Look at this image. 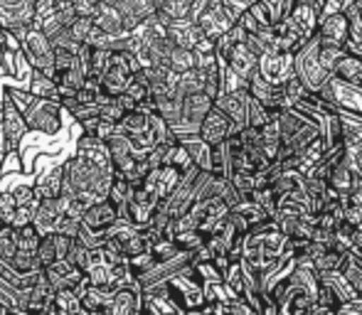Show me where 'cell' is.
<instances>
[{
  "instance_id": "obj_1",
  "label": "cell",
  "mask_w": 362,
  "mask_h": 315,
  "mask_svg": "<svg viewBox=\"0 0 362 315\" xmlns=\"http://www.w3.org/2000/svg\"><path fill=\"white\" fill-rule=\"evenodd\" d=\"M345 54H348V47L318 32L296 52V77L303 81L310 94H318L330 77H335Z\"/></svg>"
},
{
  "instance_id": "obj_2",
  "label": "cell",
  "mask_w": 362,
  "mask_h": 315,
  "mask_svg": "<svg viewBox=\"0 0 362 315\" xmlns=\"http://www.w3.org/2000/svg\"><path fill=\"white\" fill-rule=\"evenodd\" d=\"M291 237L284 234V230L276 225V220L264 222L262 227L252 230L242 242V261L252 266L259 276L272 271L284 256H288Z\"/></svg>"
},
{
  "instance_id": "obj_3",
  "label": "cell",
  "mask_w": 362,
  "mask_h": 315,
  "mask_svg": "<svg viewBox=\"0 0 362 315\" xmlns=\"http://www.w3.org/2000/svg\"><path fill=\"white\" fill-rule=\"evenodd\" d=\"M279 131H281V148H279L276 160H288V158H300L305 148L320 138V129L310 119H305L298 109L279 111Z\"/></svg>"
},
{
  "instance_id": "obj_4",
  "label": "cell",
  "mask_w": 362,
  "mask_h": 315,
  "mask_svg": "<svg viewBox=\"0 0 362 315\" xmlns=\"http://www.w3.org/2000/svg\"><path fill=\"white\" fill-rule=\"evenodd\" d=\"M205 286H207V278L202 276L200 266H190L165 283V298L182 315L200 313L207 306Z\"/></svg>"
},
{
  "instance_id": "obj_5",
  "label": "cell",
  "mask_w": 362,
  "mask_h": 315,
  "mask_svg": "<svg viewBox=\"0 0 362 315\" xmlns=\"http://www.w3.org/2000/svg\"><path fill=\"white\" fill-rule=\"evenodd\" d=\"M190 20L215 42L237 25V18L229 13L224 0H195Z\"/></svg>"
},
{
  "instance_id": "obj_6",
  "label": "cell",
  "mask_w": 362,
  "mask_h": 315,
  "mask_svg": "<svg viewBox=\"0 0 362 315\" xmlns=\"http://www.w3.org/2000/svg\"><path fill=\"white\" fill-rule=\"evenodd\" d=\"M318 96L340 116L362 119V89L340 77H330L328 84L318 91Z\"/></svg>"
},
{
  "instance_id": "obj_7",
  "label": "cell",
  "mask_w": 362,
  "mask_h": 315,
  "mask_svg": "<svg viewBox=\"0 0 362 315\" xmlns=\"http://www.w3.org/2000/svg\"><path fill=\"white\" fill-rule=\"evenodd\" d=\"M20 52H23V57L28 59L30 69L47 74V77L54 81V57H57V49H54L52 40H49L37 25H33L30 32L25 35Z\"/></svg>"
},
{
  "instance_id": "obj_8",
  "label": "cell",
  "mask_w": 362,
  "mask_h": 315,
  "mask_svg": "<svg viewBox=\"0 0 362 315\" xmlns=\"http://www.w3.org/2000/svg\"><path fill=\"white\" fill-rule=\"evenodd\" d=\"M25 121H28L30 133L37 136H47V138H54V136L62 131V116L64 109L59 101H49V99H35L28 109L23 111Z\"/></svg>"
},
{
  "instance_id": "obj_9",
  "label": "cell",
  "mask_w": 362,
  "mask_h": 315,
  "mask_svg": "<svg viewBox=\"0 0 362 315\" xmlns=\"http://www.w3.org/2000/svg\"><path fill=\"white\" fill-rule=\"evenodd\" d=\"M215 109V99L200 91V94H190L182 99V114H180V124L173 129V133L177 138H185V136H197L200 133L202 121L207 119V114Z\"/></svg>"
},
{
  "instance_id": "obj_10",
  "label": "cell",
  "mask_w": 362,
  "mask_h": 315,
  "mask_svg": "<svg viewBox=\"0 0 362 315\" xmlns=\"http://www.w3.org/2000/svg\"><path fill=\"white\" fill-rule=\"evenodd\" d=\"M0 131H3L5 153L20 150V143L28 138V133H30L28 121H25L23 109H18L13 101H3V121H0Z\"/></svg>"
},
{
  "instance_id": "obj_11",
  "label": "cell",
  "mask_w": 362,
  "mask_h": 315,
  "mask_svg": "<svg viewBox=\"0 0 362 315\" xmlns=\"http://www.w3.org/2000/svg\"><path fill=\"white\" fill-rule=\"evenodd\" d=\"M259 72H262L264 79L272 81V84L284 86L296 74V54L281 52V49H269V52L262 54Z\"/></svg>"
},
{
  "instance_id": "obj_12",
  "label": "cell",
  "mask_w": 362,
  "mask_h": 315,
  "mask_svg": "<svg viewBox=\"0 0 362 315\" xmlns=\"http://www.w3.org/2000/svg\"><path fill=\"white\" fill-rule=\"evenodd\" d=\"M224 62H227V67L232 69V72L237 74L244 84H249V81L259 74V62H262V54H259L257 49L247 42V37H244L239 44H234L232 52L227 54V59H224Z\"/></svg>"
},
{
  "instance_id": "obj_13",
  "label": "cell",
  "mask_w": 362,
  "mask_h": 315,
  "mask_svg": "<svg viewBox=\"0 0 362 315\" xmlns=\"http://www.w3.org/2000/svg\"><path fill=\"white\" fill-rule=\"evenodd\" d=\"M45 276L52 283L54 291H76L81 293L86 286H89V278H86L84 271H79L76 266L62 258V261L52 263L49 268H45Z\"/></svg>"
},
{
  "instance_id": "obj_14",
  "label": "cell",
  "mask_w": 362,
  "mask_h": 315,
  "mask_svg": "<svg viewBox=\"0 0 362 315\" xmlns=\"http://www.w3.org/2000/svg\"><path fill=\"white\" fill-rule=\"evenodd\" d=\"M217 109H222L224 114L232 119L234 129L242 133L244 129H249V106H252V94L249 89H237V91H227L215 101Z\"/></svg>"
},
{
  "instance_id": "obj_15",
  "label": "cell",
  "mask_w": 362,
  "mask_h": 315,
  "mask_svg": "<svg viewBox=\"0 0 362 315\" xmlns=\"http://www.w3.org/2000/svg\"><path fill=\"white\" fill-rule=\"evenodd\" d=\"M239 131L234 129V124H232V119H229L227 114H224L222 109H212L210 114H207V119L202 121V126H200V138L205 141L207 145H222V143H227L232 136H237Z\"/></svg>"
},
{
  "instance_id": "obj_16",
  "label": "cell",
  "mask_w": 362,
  "mask_h": 315,
  "mask_svg": "<svg viewBox=\"0 0 362 315\" xmlns=\"http://www.w3.org/2000/svg\"><path fill=\"white\" fill-rule=\"evenodd\" d=\"M119 222H121V210L114 205V202L96 200L94 205L89 207V212L84 215L81 225H84L89 232H94V234H109Z\"/></svg>"
},
{
  "instance_id": "obj_17",
  "label": "cell",
  "mask_w": 362,
  "mask_h": 315,
  "mask_svg": "<svg viewBox=\"0 0 362 315\" xmlns=\"http://www.w3.org/2000/svg\"><path fill=\"white\" fill-rule=\"evenodd\" d=\"M69 197H52V200H40L37 210H35L33 225L37 227L42 234H54L59 230V222L67 217Z\"/></svg>"
},
{
  "instance_id": "obj_18",
  "label": "cell",
  "mask_w": 362,
  "mask_h": 315,
  "mask_svg": "<svg viewBox=\"0 0 362 315\" xmlns=\"http://www.w3.org/2000/svg\"><path fill=\"white\" fill-rule=\"evenodd\" d=\"M247 89H249V94H252L254 99H257L259 104L264 106V109H269V111H284V109H288L286 89H284L281 84H272L269 79H264L262 72H259L257 77L249 81Z\"/></svg>"
},
{
  "instance_id": "obj_19",
  "label": "cell",
  "mask_w": 362,
  "mask_h": 315,
  "mask_svg": "<svg viewBox=\"0 0 362 315\" xmlns=\"http://www.w3.org/2000/svg\"><path fill=\"white\" fill-rule=\"evenodd\" d=\"M121 18H124L126 32L134 35L139 28H144L148 20L158 13L156 0H121L119 3Z\"/></svg>"
},
{
  "instance_id": "obj_20",
  "label": "cell",
  "mask_w": 362,
  "mask_h": 315,
  "mask_svg": "<svg viewBox=\"0 0 362 315\" xmlns=\"http://www.w3.org/2000/svg\"><path fill=\"white\" fill-rule=\"evenodd\" d=\"M69 246H72V239L57 234V232H54V234H42V242H40V249H37L40 266L49 268L52 263H57V261H62V258H67Z\"/></svg>"
},
{
  "instance_id": "obj_21",
  "label": "cell",
  "mask_w": 362,
  "mask_h": 315,
  "mask_svg": "<svg viewBox=\"0 0 362 315\" xmlns=\"http://www.w3.org/2000/svg\"><path fill=\"white\" fill-rule=\"evenodd\" d=\"M94 25L104 35H111V37H126V35H129L126 32L119 5L99 3V8H96V13H94Z\"/></svg>"
},
{
  "instance_id": "obj_22",
  "label": "cell",
  "mask_w": 362,
  "mask_h": 315,
  "mask_svg": "<svg viewBox=\"0 0 362 315\" xmlns=\"http://www.w3.org/2000/svg\"><path fill=\"white\" fill-rule=\"evenodd\" d=\"M64 190V167L52 165L42 172L40 177H35V192L40 200H52V197H62Z\"/></svg>"
},
{
  "instance_id": "obj_23",
  "label": "cell",
  "mask_w": 362,
  "mask_h": 315,
  "mask_svg": "<svg viewBox=\"0 0 362 315\" xmlns=\"http://www.w3.org/2000/svg\"><path fill=\"white\" fill-rule=\"evenodd\" d=\"M168 37H170L173 44H177V47L195 49L207 35L202 32L192 20H180V23H173L170 28H168Z\"/></svg>"
},
{
  "instance_id": "obj_24",
  "label": "cell",
  "mask_w": 362,
  "mask_h": 315,
  "mask_svg": "<svg viewBox=\"0 0 362 315\" xmlns=\"http://www.w3.org/2000/svg\"><path fill=\"white\" fill-rule=\"evenodd\" d=\"M323 37L333 40V42L348 47L350 44V20L345 13H333V15H323V23L318 30Z\"/></svg>"
},
{
  "instance_id": "obj_25",
  "label": "cell",
  "mask_w": 362,
  "mask_h": 315,
  "mask_svg": "<svg viewBox=\"0 0 362 315\" xmlns=\"http://www.w3.org/2000/svg\"><path fill=\"white\" fill-rule=\"evenodd\" d=\"M320 276V286H325L328 291H333V296L340 301V306H345V303L355 301L358 298V293H355V288L348 283V278L343 276V271H318Z\"/></svg>"
},
{
  "instance_id": "obj_26",
  "label": "cell",
  "mask_w": 362,
  "mask_h": 315,
  "mask_svg": "<svg viewBox=\"0 0 362 315\" xmlns=\"http://www.w3.org/2000/svg\"><path fill=\"white\" fill-rule=\"evenodd\" d=\"M116 288H101V286H86L81 296V306L86 313H96V311H109L111 301H114Z\"/></svg>"
},
{
  "instance_id": "obj_27",
  "label": "cell",
  "mask_w": 362,
  "mask_h": 315,
  "mask_svg": "<svg viewBox=\"0 0 362 315\" xmlns=\"http://www.w3.org/2000/svg\"><path fill=\"white\" fill-rule=\"evenodd\" d=\"M355 185H358V177H355V172L350 170L348 160L340 162V165H335L333 170H330L328 187L333 192H338L340 197H350V195H353Z\"/></svg>"
},
{
  "instance_id": "obj_28",
  "label": "cell",
  "mask_w": 362,
  "mask_h": 315,
  "mask_svg": "<svg viewBox=\"0 0 362 315\" xmlns=\"http://www.w3.org/2000/svg\"><path fill=\"white\" fill-rule=\"evenodd\" d=\"M28 91L35 96V99H49V101H59V104H62V99H59V86L42 72H35V69H30Z\"/></svg>"
},
{
  "instance_id": "obj_29",
  "label": "cell",
  "mask_w": 362,
  "mask_h": 315,
  "mask_svg": "<svg viewBox=\"0 0 362 315\" xmlns=\"http://www.w3.org/2000/svg\"><path fill=\"white\" fill-rule=\"evenodd\" d=\"M182 145L187 148V153H190L192 162H195V167H200V170L210 172V165H212V145H207L205 141L200 138V136H185V138H177Z\"/></svg>"
},
{
  "instance_id": "obj_30",
  "label": "cell",
  "mask_w": 362,
  "mask_h": 315,
  "mask_svg": "<svg viewBox=\"0 0 362 315\" xmlns=\"http://www.w3.org/2000/svg\"><path fill=\"white\" fill-rule=\"evenodd\" d=\"M200 315H259V313L247 301H242V298H229V301L222 303H207L200 311Z\"/></svg>"
},
{
  "instance_id": "obj_31",
  "label": "cell",
  "mask_w": 362,
  "mask_h": 315,
  "mask_svg": "<svg viewBox=\"0 0 362 315\" xmlns=\"http://www.w3.org/2000/svg\"><path fill=\"white\" fill-rule=\"evenodd\" d=\"M168 69L175 72L177 77L180 74H187L192 69H197V54L195 49H185V47H173L170 49V57H168Z\"/></svg>"
},
{
  "instance_id": "obj_32",
  "label": "cell",
  "mask_w": 362,
  "mask_h": 315,
  "mask_svg": "<svg viewBox=\"0 0 362 315\" xmlns=\"http://www.w3.org/2000/svg\"><path fill=\"white\" fill-rule=\"evenodd\" d=\"M345 15L350 20V44L348 52L362 54V3H353L345 8Z\"/></svg>"
},
{
  "instance_id": "obj_33",
  "label": "cell",
  "mask_w": 362,
  "mask_h": 315,
  "mask_svg": "<svg viewBox=\"0 0 362 315\" xmlns=\"http://www.w3.org/2000/svg\"><path fill=\"white\" fill-rule=\"evenodd\" d=\"M335 77L350 81V84H355L362 89V54H358V52L345 54L343 62H340V67H338V72H335Z\"/></svg>"
},
{
  "instance_id": "obj_34",
  "label": "cell",
  "mask_w": 362,
  "mask_h": 315,
  "mask_svg": "<svg viewBox=\"0 0 362 315\" xmlns=\"http://www.w3.org/2000/svg\"><path fill=\"white\" fill-rule=\"evenodd\" d=\"M156 114V111H153ZM148 126H151V114H146V111H131V114L124 116V121H121V133H126L129 138H136V136L146 133Z\"/></svg>"
},
{
  "instance_id": "obj_35",
  "label": "cell",
  "mask_w": 362,
  "mask_h": 315,
  "mask_svg": "<svg viewBox=\"0 0 362 315\" xmlns=\"http://www.w3.org/2000/svg\"><path fill=\"white\" fill-rule=\"evenodd\" d=\"M54 308L59 315H84L81 306V296L76 291H57L54 293Z\"/></svg>"
},
{
  "instance_id": "obj_36",
  "label": "cell",
  "mask_w": 362,
  "mask_h": 315,
  "mask_svg": "<svg viewBox=\"0 0 362 315\" xmlns=\"http://www.w3.org/2000/svg\"><path fill=\"white\" fill-rule=\"evenodd\" d=\"M343 276L348 278V283L355 288V293L358 296H362V256L360 254H355V251H350V256L345 258V263H343Z\"/></svg>"
},
{
  "instance_id": "obj_37",
  "label": "cell",
  "mask_w": 362,
  "mask_h": 315,
  "mask_svg": "<svg viewBox=\"0 0 362 315\" xmlns=\"http://www.w3.org/2000/svg\"><path fill=\"white\" fill-rule=\"evenodd\" d=\"M15 254H18V230L5 225L3 230H0V261L10 266Z\"/></svg>"
},
{
  "instance_id": "obj_38",
  "label": "cell",
  "mask_w": 362,
  "mask_h": 315,
  "mask_svg": "<svg viewBox=\"0 0 362 315\" xmlns=\"http://www.w3.org/2000/svg\"><path fill=\"white\" fill-rule=\"evenodd\" d=\"M168 165H173L175 170H180L182 175H185L190 167H195V162H192L190 153H187V148L180 143V141H177V143H173L170 153H168Z\"/></svg>"
},
{
  "instance_id": "obj_39",
  "label": "cell",
  "mask_w": 362,
  "mask_h": 315,
  "mask_svg": "<svg viewBox=\"0 0 362 315\" xmlns=\"http://www.w3.org/2000/svg\"><path fill=\"white\" fill-rule=\"evenodd\" d=\"M210 172L215 177H222V180H229V153H227V143L215 145L212 148V165Z\"/></svg>"
},
{
  "instance_id": "obj_40",
  "label": "cell",
  "mask_w": 362,
  "mask_h": 315,
  "mask_svg": "<svg viewBox=\"0 0 362 315\" xmlns=\"http://www.w3.org/2000/svg\"><path fill=\"white\" fill-rule=\"evenodd\" d=\"M67 261L72 263V266L79 268V271H84V273H86V268H89V263H91V249H86L81 242H76V239H72V246H69Z\"/></svg>"
},
{
  "instance_id": "obj_41",
  "label": "cell",
  "mask_w": 362,
  "mask_h": 315,
  "mask_svg": "<svg viewBox=\"0 0 362 315\" xmlns=\"http://www.w3.org/2000/svg\"><path fill=\"white\" fill-rule=\"evenodd\" d=\"M264 5H267V10L272 13V20L274 25H281L284 20H288L291 10H293L296 0H262Z\"/></svg>"
},
{
  "instance_id": "obj_42",
  "label": "cell",
  "mask_w": 362,
  "mask_h": 315,
  "mask_svg": "<svg viewBox=\"0 0 362 315\" xmlns=\"http://www.w3.org/2000/svg\"><path fill=\"white\" fill-rule=\"evenodd\" d=\"M126 111L121 109L119 99H109L106 104H101V111H99V119L106 121V124H114V126H121V121H124Z\"/></svg>"
},
{
  "instance_id": "obj_43",
  "label": "cell",
  "mask_w": 362,
  "mask_h": 315,
  "mask_svg": "<svg viewBox=\"0 0 362 315\" xmlns=\"http://www.w3.org/2000/svg\"><path fill=\"white\" fill-rule=\"evenodd\" d=\"M23 153L20 150H10V153L3 155V162H0V175H10V172H25L23 167Z\"/></svg>"
},
{
  "instance_id": "obj_44",
  "label": "cell",
  "mask_w": 362,
  "mask_h": 315,
  "mask_svg": "<svg viewBox=\"0 0 362 315\" xmlns=\"http://www.w3.org/2000/svg\"><path fill=\"white\" fill-rule=\"evenodd\" d=\"M69 30H72V37L81 44V47H84L86 40H89V35H91V30H94V20H91V18H79Z\"/></svg>"
},
{
  "instance_id": "obj_45",
  "label": "cell",
  "mask_w": 362,
  "mask_h": 315,
  "mask_svg": "<svg viewBox=\"0 0 362 315\" xmlns=\"http://www.w3.org/2000/svg\"><path fill=\"white\" fill-rule=\"evenodd\" d=\"M81 232V220H72V217H64L62 222H59V230L57 234L67 237V239H76Z\"/></svg>"
},
{
  "instance_id": "obj_46",
  "label": "cell",
  "mask_w": 362,
  "mask_h": 315,
  "mask_svg": "<svg viewBox=\"0 0 362 315\" xmlns=\"http://www.w3.org/2000/svg\"><path fill=\"white\" fill-rule=\"evenodd\" d=\"M254 3H259V0H224V5L229 8V13L237 18V23H239V18H242V13H247Z\"/></svg>"
},
{
  "instance_id": "obj_47",
  "label": "cell",
  "mask_w": 362,
  "mask_h": 315,
  "mask_svg": "<svg viewBox=\"0 0 362 315\" xmlns=\"http://www.w3.org/2000/svg\"><path fill=\"white\" fill-rule=\"evenodd\" d=\"M345 220L350 222V225L355 227V230L362 232V205H358V202H353L348 210V215H345Z\"/></svg>"
},
{
  "instance_id": "obj_48",
  "label": "cell",
  "mask_w": 362,
  "mask_h": 315,
  "mask_svg": "<svg viewBox=\"0 0 362 315\" xmlns=\"http://www.w3.org/2000/svg\"><path fill=\"white\" fill-rule=\"evenodd\" d=\"M340 315H362V296H358L355 301L345 303V306H340Z\"/></svg>"
},
{
  "instance_id": "obj_49",
  "label": "cell",
  "mask_w": 362,
  "mask_h": 315,
  "mask_svg": "<svg viewBox=\"0 0 362 315\" xmlns=\"http://www.w3.org/2000/svg\"><path fill=\"white\" fill-rule=\"evenodd\" d=\"M358 3V0H330L328 8H325V15H333V13H345L348 5Z\"/></svg>"
},
{
  "instance_id": "obj_50",
  "label": "cell",
  "mask_w": 362,
  "mask_h": 315,
  "mask_svg": "<svg viewBox=\"0 0 362 315\" xmlns=\"http://www.w3.org/2000/svg\"><path fill=\"white\" fill-rule=\"evenodd\" d=\"M353 251L362 256V232L360 230H358V234H355V239H353Z\"/></svg>"
},
{
  "instance_id": "obj_51",
  "label": "cell",
  "mask_w": 362,
  "mask_h": 315,
  "mask_svg": "<svg viewBox=\"0 0 362 315\" xmlns=\"http://www.w3.org/2000/svg\"><path fill=\"white\" fill-rule=\"evenodd\" d=\"M313 3H315V5H320V8L325 10V8H328V3H330V0H313Z\"/></svg>"
},
{
  "instance_id": "obj_52",
  "label": "cell",
  "mask_w": 362,
  "mask_h": 315,
  "mask_svg": "<svg viewBox=\"0 0 362 315\" xmlns=\"http://www.w3.org/2000/svg\"><path fill=\"white\" fill-rule=\"evenodd\" d=\"M0 315H13V311H10V308H5V306H0Z\"/></svg>"
},
{
  "instance_id": "obj_53",
  "label": "cell",
  "mask_w": 362,
  "mask_h": 315,
  "mask_svg": "<svg viewBox=\"0 0 362 315\" xmlns=\"http://www.w3.org/2000/svg\"><path fill=\"white\" fill-rule=\"evenodd\" d=\"M13 315H30V313H25V311H15Z\"/></svg>"
},
{
  "instance_id": "obj_54",
  "label": "cell",
  "mask_w": 362,
  "mask_h": 315,
  "mask_svg": "<svg viewBox=\"0 0 362 315\" xmlns=\"http://www.w3.org/2000/svg\"><path fill=\"white\" fill-rule=\"evenodd\" d=\"M338 315H340V313H338Z\"/></svg>"
}]
</instances>
